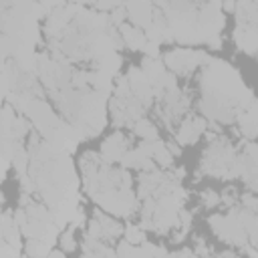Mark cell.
<instances>
[{
	"mask_svg": "<svg viewBox=\"0 0 258 258\" xmlns=\"http://www.w3.org/2000/svg\"><path fill=\"white\" fill-rule=\"evenodd\" d=\"M208 58L204 50H191V48H173L165 52L163 62L165 67L175 75H189L198 64H202Z\"/></svg>",
	"mask_w": 258,
	"mask_h": 258,
	"instance_id": "cell-1",
	"label": "cell"
},
{
	"mask_svg": "<svg viewBox=\"0 0 258 258\" xmlns=\"http://www.w3.org/2000/svg\"><path fill=\"white\" fill-rule=\"evenodd\" d=\"M234 42L246 54H258V24L238 22L234 30Z\"/></svg>",
	"mask_w": 258,
	"mask_h": 258,
	"instance_id": "cell-2",
	"label": "cell"
},
{
	"mask_svg": "<svg viewBox=\"0 0 258 258\" xmlns=\"http://www.w3.org/2000/svg\"><path fill=\"white\" fill-rule=\"evenodd\" d=\"M125 10H127V18L137 28L147 30L155 20V6L149 2H129L125 4Z\"/></svg>",
	"mask_w": 258,
	"mask_h": 258,
	"instance_id": "cell-3",
	"label": "cell"
},
{
	"mask_svg": "<svg viewBox=\"0 0 258 258\" xmlns=\"http://www.w3.org/2000/svg\"><path fill=\"white\" fill-rule=\"evenodd\" d=\"M204 129H206V121H204L202 117H187V119L181 121L177 133H175V139H177V143H181V145L194 143V141H198V137L204 133Z\"/></svg>",
	"mask_w": 258,
	"mask_h": 258,
	"instance_id": "cell-4",
	"label": "cell"
},
{
	"mask_svg": "<svg viewBox=\"0 0 258 258\" xmlns=\"http://www.w3.org/2000/svg\"><path fill=\"white\" fill-rule=\"evenodd\" d=\"M127 153V139L123 133H113L111 137L105 139V143L101 145V155L103 159L109 163V161H121L123 155Z\"/></svg>",
	"mask_w": 258,
	"mask_h": 258,
	"instance_id": "cell-5",
	"label": "cell"
},
{
	"mask_svg": "<svg viewBox=\"0 0 258 258\" xmlns=\"http://www.w3.org/2000/svg\"><path fill=\"white\" fill-rule=\"evenodd\" d=\"M238 121H240V129L244 137L254 139L258 135V101L256 99L250 103L248 109L238 113Z\"/></svg>",
	"mask_w": 258,
	"mask_h": 258,
	"instance_id": "cell-6",
	"label": "cell"
},
{
	"mask_svg": "<svg viewBox=\"0 0 258 258\" xmlns=\"http://www.w3.org/2000/svg\"><path fill=\"white\" fill-rule=\"evenodd\" d=\"M119 34H121V40L123 44H127L131 50H143V46L147 44V36H145V30L133 26V24H121L119 26Z\"/></svg>",
	"mask_w": 258,
	"mask_h": 258,
	"instance_id": "cell-7",
	"label": "cell"
},
{
	"mask_svg": "<svg viewBox=\"0 0 258 258\" xmlns=\"http://www.w3.org/2000/svg\"><path fill=\"white\" fill-rule=\"evenodd\" d=\"M95 218L101 222V228H103V240H113V238H119L123 232H125V228L117 222V220H113V218H109V216H105L103 212H97L95 210Z\"/></svg>",
	"mask_w": 258,
	"mask_h": 258,
	"instance_id": "cell-8",
	"label": "cell"
},
{
	"mask_svg": "<svg viewBox=\"0 0 258 258\" xmlns=\"http://www.w3.org/2000/svg\"><path fill=\"white\" fill-rule=\"evenodd\" d=\"M133 129H135V133H137L143 141H157V139H159V131H157V127H155L149 119H139V121L133 125Z\"/></svg>",
	"mask_w": 258,
	"mask_h": 258,
	"instance_id": "cell-9",
	"label": "cell"
},
{
	"mask_svg": "<svg viewBox=\"0 0 258 258\" xmlns=\"http://www.w3.org/2000/svg\"><path fill=\"white\" fill-rule=\"evenodd\" d=\"M24 252L28 254V258H46L50 254V246L44 240H28Z\"/></svg>",
	"mask_w": 258,
	"mask_h": 258,
	"instance_id": "cell-10",
	"label": "cell"
},
{
	"mask_svg": "<svg viewBox=\"0 0 258 258\" xmlns=\"http://www.w3.org/2000/svg\"><path fill=\"white\" fill-rule=\"evenodd\" d=\"M145 159H149V157H145V155L135 147V149H131V151H127V153L123 155L121 165H123V167H129V169H141Z\"/></svg>",
	"mask_w": 258,
	"mask_h": 258,
	"instance_id": "cell-11",
	"label": "cell"
},
{
	"mask_svg": "<svg viewBox=\"0 0 258 258\" xmlns=\"http://www.w3.org/2000/svg\"><path fill=\"white\" fill-rule=\"evenodd\" d=\"M12 163H14V169L18 171V175H26V169H28V153L22 145H16L14 149V155H12Z\"/></svg>",
	"mask_w": 258,
	"mask_h": 258,
	"instance_id": "cell-12",
	"label": "cell"
},
{
	"mask_svg": "<svg viewBox=\"0 0 258 258\" xmlns=\"http://www.w3.org/2000/svg\"><path fill=\"white\" fill-rule=\"evenodd\" d=\"M123 234H125L127 242H129V244H133V246H137V244L141 246L143 242H147V240H145V232H143L139 226H135V224H129V226L125 228V232H123Z\"/></svg>",
	"mask_w": 258,
	"mask_h": 258,
	"instance_id": "cell-13",
	"label": "cell"
},
{
	"mask_svg": "<svg viewBox=\"0 0 258 258\" xmlns=\"http://www.w3.org/2000/svg\"><path fill=\"white\" fill-rule=\"evenodd\" d=\"M58 244H60L62 252H73V250L77 248V242H75V236H73V230H71V228H69L67 232H62V234H60Z\"/></svg>",
	"mask_w": 258,
	"mask_h": 258,
	"instance_id": "cell-14",
	"label": "cell"
},
{
	"mask_svg": "<svg viewBox=\"0 0 258 258\" xmlns=\"http://www.w3.org/2000/svg\"><path fill=\"white\" fill-rule=\"evenodd\" d=\"M161 167H171L173 165V155L169 153V149H167V145H163L157 153H155V157H153Z\"/></svg>",
	"mask_w": 258,
	"mask_h": 258,
	"instance_id": "cell-15",
	"label": "cell"
},
{
	"mask_svg": "<svg viewBox=\"0 0 258 258\" xmlns=\"http://www.w3.org/2000/svg\"><path fill=\"white\" fill-rule=\"evenodd\" d=\"M200 196H202V204H204L206 208H216V206L222 202V198H220L214 189H206V191H202Z\"/></svg>",
	"mask_w": 258,
	"mask_h": 258,
	"instance_id": "cell-16",
	"label": "cell"
},
{
	"mask_svg": "<svg viewBox=\"0 0 258 258\" xmlns=\"http://www.w3.org/2000/svg\"><path fill=\"white\" fill-rule=\"evenodd\" d=\"M143 52H145V56H147V58H159L161 48H159V44H155V42H149V40H147V44L143 46Z\"/></svg>",
	"mask_w": 258,
	"mask_h": 258,
	"instance_id": "cell-17",
	"label": "cell"
},
{
	"mask_svg": "<svg viewBox=\"0 0 258 258\" xmlns=\"http://www.w3.org/2000/svg\"><path fill=\"white\" fill-rule=\"evenodd\" d=\"M83 226H85V212L79 208V210H77V214H75V218L71 220L69 228H71V230H75V228H83Z\"/></svg>",
	"mask_w": 258,
	"mask_h": 258,
	"instance_id": "cell-18",
	"label": "cell"
},
{
	"mask_svg": "<svg viewBox=\"0 0 258 258\" xmlns=\"http://www.w3.org/2000/svg\"><path fill=\"white\" fill-rule=\"evenodd\" d=\"M220 198H222V202H224V204L232 206V204L236 202V198H238V196H236V189H228V191H224V196H220Z\"/></svg>",
	"mask_w": 258,
	"mask_h": 258,
	"instance_id": "cell-19",
	"label": "cell"
},
{
	"mask_svg": "<svg viewBox=\"0 0 258 258\" xmlns=\"http://www.w3.org/2000/svg\"><path fill=\"white\" fill-rule=\"evenodd\" d=\"M165 145H167V149H169V153H171V155H173V157H175V155H179V153H181V149H179V147H177V145H175V143H165Z\"/></svg>",
	"mask_w": 258,
	"mask_h": 258,
	"instance_id": "cell-20",
	"label": "cell"
},
{
	"mask_svg": "<svg viewBox=\"0 0 258 258\" xmlns=\"http://www.w3.org/2000/svg\"><path fill=\"white\" fill-rule=\"evenodd\" d=\"M46 258H64V252L62 250H50V254Z\"/></svg>",
	"mask_w": 258,
	"mask_h": 258,
	"instance_id": "cell-21",
	"label": "cell"
},
{
	"mask_svg": "<svg viewBox=\"0 0 258 258\" xmlns=\"http://www.w3.org/2000/svg\"><path fill=\"white\" fill-rule=\"evenodd\" d=\"M222 8L228 10V12H234V10H236V4H234V2H226V4H222Z\"/></svg>",
	"mask_w": 258,
	"mask_h": 258,
	"instance_id": "cell-22",
	"label": "cell"
},
{
	"mask_svg": "<svg viewBox=\"0 0 258 258\" xmlns=\"http://www.w3.org/2000/svg\"><path fill=\"white\" fill-rule=\"evenodd\" d=\"M230 256H232V252H224V254H220L218 258H230Z\"/></svg>",
	"mask_w": 258,
	"mask_h": 258,
	"instance_id": "cell-23",
	"label": "cell"
}]
</instances>
